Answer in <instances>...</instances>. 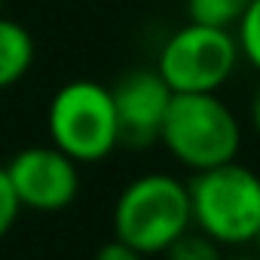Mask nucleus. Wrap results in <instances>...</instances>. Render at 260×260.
I'll use <instances>...</instances> for the list:
<instances>
[{"label": "nucleus", "mask_w": 260, "mask_h": 260, "mask_svg": "<svg viewBox=\"0 0 260 260\" xmlns=\"http://www.w3.org/2000/svg\"><path fill=\"white\" fill-rule=\"evenodd\" d=\"M233 34H236V43H239V55H245L260 71V0H251L248 4V10L236 22Z\"/></svg>", "instance_id": "11"}, {"label": "nucleus", "mask_w": 260, "mask_h": 260, "mask_svg": "<svg viewBox=\"0 0 260 260\" xmlns=\"http://www.w3.org/2000/svg\"><path fill=\"white\" fill-rule=\"evenodd\" d=\"M251 0H187V16L196 25H211V28H236L242 13L248 10Z\"/></svg>", "instance_id": "9"}, {"label": "nucleus", "mask_w": 260, "mask_h": 260, "mask_svg": "<svg viewBox=\"0 0 260 260\" xmlns=\"http://www.w3.org/2000/svg\"><path fill=\"white\" fill-rule=\"evenodd\" d=\"M156 141H162L184 169L205 172L239 156L242 122L217 92L172 95Z\"/></svg>", "instance_id": "2"}, {"label": "nucleus", "mask_w": 260, "mask_h": 260, "mask_svg": "<svg viewBox=\"0 0 260 260\" xmlns=\"http://www.w3.org/2000/svg\"><path fill=\"white\" fill-rule=\"evenodd\" d=\"M7 175L13 181L19 205L28 211H64L80 196V162H74L52 144L22 147L7 162Z\"/></svg>", "instance_id": "6"}, {"label": "nucleus", "mask_w": 260, "mask_h": 260, "mask_svg": "<svg viewBox=\"0 0 260 260\" xmlns=\"http://www.w3.org/2000/svg\"><path fill=\"white\" fill-rule=\"evenodd\" d=\"M251 242H254V251H257V257H260V226H257V233H254Z\"/></svg>", "instance_id": "15"}, {"label": "nucleus", "mask_w": 260, "mask_h": 260, "mask_svg": "<svg viewBox=\"0 0 260 260\" xmlns=\"http://www.w3.org/2000/svg\"><path fill=\"white\" fill-rule=\"evenodd\" d=\"M110 220L113 239L144 257L162 254L184 230L193 226L187 184L166 172H147L119 190Z\"/></svg>", "instance_id": "1"}, {"label": "nucleus", "mask_w": 260, "mask_h": 260, "mask_svg": "<svg viewBox=\"0 0 260 260\" xmlns=\"http://www.w3.org/2000/svg\"><path fill=\"white\" fill-rule=\"evenodd\" d=\"M37 46L22 22L0 16V92L16 86L34 64Z\"/></svg>", "instance_id": "8"}, {"label": "nucleus", "mask_w": 260, "mask_h": 260, "mask_svg": "<svg viewBox=\"0 0 260 260\" xmlns=\"http://www.w3.org/2000/svg\"><path fill=\"white\" fill-rule=\"evenodd\" d=\"M233 260H260V257L254 254V257H233Z\"/></svg>", "instance_id": "16"}, {"label": "nucleus", "mask_w": 260, "mask_h": 260, "mask_svg": "<svg viewBox=\"0 0 260 260\" xmlns=\"http://www.w3.org/2000/svg\"><path fill=\"white\" fill-rule=\"evenodd\" d=\"M0 7H4V0H0Z\"/></svg>", "instance_id": "17"}, {"label": "nucleus", "mask_w": 260, "mask_h": 260, "mask_svg": "<svg viewBox=\"0 0 260 260\" xmlns=\"http://www.w3.org/2000/svg\"><path fill=\"white\" fill-rule=\"evenodd\" d=\"M92 260H147L141 251H135V248H128L125 242H119V239H110V242H104L98 251H95V257Z\"/></svg>", "instance_id": "13"}, {"label": "nucleus", "mask_w": 260, "mask_h": 260, "mask_svg": "<svg viewBox=\"0 0 260 260\" xmlns=\"http://www.w3.org/2000/svg\"><path fill=\"white\" fill-rule=\"evenodd\" d=\"M116 122H119V144L125 147H147L159 138V125L166 119L172 89L156 74V68H135L116 80L110 89Z\"/></svg>", "instance_id": "7"}, {"label": "nucleus", "mask_w": 260, "mask_h": 260, "mask_svg": "<svg viewBox=\"0 0 260 260\" xmlns=\"http://www.w3.org/2000/svg\"><path fill=\"white\" fill-rule=\"evenodd\" d=\"M193 226L214 242L245 245L260 226V175L248 166L223 162L205 172H193L187 184Z\"/></svg>", "instance_id": "4"}, {"label": "nucleus", "mask_w": 260, "mask_h": 260, "mask_svg": "<svg viewBox=\"0 0 260 260\" xmlns=\"http://www.w3.org/2000/svg\"><path fill=\"white\" fill-rule=\"evenodd\" d=\"M239 58V43L230 28L187 22L162 43L156 74L175 95L217 92L233 77Z\"/></svg>", "instance_id": "5"}, {"label": "nucleus", "mask_w": 260, "mask_h": 260, "mask_svg": "<svg viewBox=\"0 0 260 260\" xmlns=\"http://www.w3.org/2000/svg\"><path fill=\"white\" fill-rule=\"evenodd\" d=\"M19 211H22V205H19V196L13 190V181L7 175V166H0V239L16 226Z\"/></svg>", "instance_id": "12"}, {"label": "nucleus", "mask_w": 260, "mask_h": 260, "mask_svg": "<svg viewBox=\"0 0 260 260\" xmlns=\"http://www.w3.org/2000/svg\"><path fill=\"white\" fill-rule=\"evenodd\" d=\"M166 260H226L223 257V245L214 242L211 236H205L202 230L190 226L184 230L166 251H162Z\"/></svg>", "instance_id": "10"}, {"label": "nucleus", "mask_w": 260, "mask_h": 260, "mask_svg": "<svg viewBox=\"0 0 260 260\" xmlns=\"http://www.w3.org/2000/svg\"><path fill=\"white\" fill-rule=\"evenodd\" d=\"M49 144L74 162H101L119 147L113 95L104 83L71 80L55 89L46 110Z\"/></svg>", "instance_id": "3"}, {"label": "nucleus", "mask_w": 260, "mask_h": 260, "mask_svg": "<svg viewBox=\"0 0 260 260\" xmlns=\"http://www.w3.org/2000/svg\"><path fill=\"white\" fill-rule=\"evenodd\" d=\"M251 128H254L257 138H260V86H257V92L251 98Z\"/></svg>", "instance_id": "14"}]
</instances>
